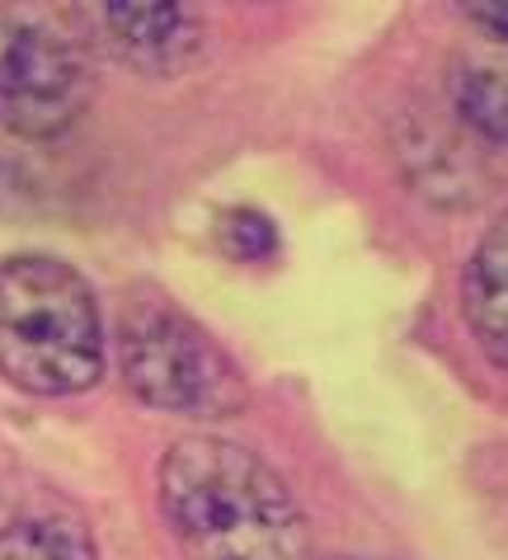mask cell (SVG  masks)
I'll list each match as a JSON object with an SVG mask.
<instances>
[{"label": "cell", "instance_id": "5", "mask_svg": "<svg viewBox=\"0 0 508 560\" xmlns=\"http://www.w3.org/2000/svg\"><path fill=\"white\" fill-rule=\"evenodd\" d=\"M71 24L90 57L132 75H179L203 52L193 0H71Z\"/></svg>", "mask_w": 508, "mask_h": 560}, {"label": "cell", "instance_id": "9", "mask_svg": "<svg viewBox=\"0 0 508 560\" xmlns=\"http://www.w3.org/2000/svg\"><path fill=\"white\" fill-rule=\"evenodd\" d=\"M217 236H222V250L231 259H269L279 250V226H273L259 208H231L222 217Z\"/></svg>", "mask_w": 508, "mask_h": 560}, {"label": "cell", "instance_id": "10", "mask_svg": "<svg viewBox=\"0 0 508 560\" xmlns=\"http://www.w3.org/2000/svg\"><path fill=\"white\" fill-rule=\"evenodd\" d=\"M461 10H466V20H475L485 28L489 38H508V0H457Z\"/></svg>", "mask_w": 508, "mask_h": 560}, {"label": "cell", "instance_id": "1", "mask_svg": "<svg viewBox=\"0 0 508 560\" xmlns=\"http://www.w3.org/2000/svg\"><path fill=\"white\" fill-rule=\"evenodd\" d=\"M156 500L189 560H311V523L292 486L255 447L222 433L165 447Z\"/></svg>", "mask_w": 508, "mask_h": 560}, {"label": "cell", "instance_id": "2", "mask_svg": "<svg viewBox=\"0 0 508 560\" xmlns=\"http://www.w3.org/2000/svg\"><path fill=\"white\" fill-rule=\"evenodd\" d=\"M0 377L43 400L81 396L104 377L99 298L67 259H0Z\"/></svg>", "mask_w": 508, "mask_h": 560}, {"label": "cell", "instance_id": "8", "mask_svg": "<svg viewBox=\"0 0 508 560\" xmlns=\"http://www.w3.org/2000/svg\"><path fill=\"white\" fill-rule=\"evenodd\" d=\"M452 108L461 118V128L485 137V142H504L508 132V100H504V67L499 61H471V67H457L452 75Z\"/></svg>", "mask_w": 508, "mask_h": 560}, {"label": "cell", "instance_id": "6", "mask_svg": "<svg viewBox=\"0 0 508 560\" xmlns=\"http://www.w3.org/2000/svg\"><path fill=\"white\" fill-rule=\"evenodd\" d=\"M0 560H99L85 513L48 480L0 476Z\"/></svg>", "mask_w": 508, "mask_h": 560}, {"label": "cell", "instance_id": "7", "mask_svg": "<svg viewBox=\"0 0 508 560\" xmlns=\"http://www.w3.org/2000/svg\"><path fill=\"white\" fill-rule=\"evenodd\" d=\"M461 316L495 368L508 358V226L495 222L461 273Z\"/></svg>", "mask_w": 508, "mask_h": 560}, {"label": "cell", "instance_id": "11", "mask_svg": "<svg viewBox=\"0 0 508 560\" xmlns=\"http://www.w3.org/2000/svg\"><path fill=\"white\" fill-rule=\"evenodd\" d=\"M339 560H358V556H339Z\"/></svg>", "mask_w": 508, "mask_h": 560}, {"label": "cell", "instance_id": "4", "mask_svg": "<svg viewBox=\"0 0 508 560\" xmlns=\"http://www.w3.org/2000/svg\"><path fill=\"white\" fill-rule=\"evenodd\" d=\"M95 100V57L48 0H0V128L24 142L71 132Z\"/></svg>", "mask_w": 508, "mask_h": 560}, {"label": "cell", "instance_id": "3", "mask_svg": "<svg viewBox=\"0 0 508 560\" xmlns=\"http://www.w3.org/2000/svg\"><path fill=\"white\" fill-rule=\"evenodd\" d=\"M118 372L151 410L184 419H231L250 406V386L231 353L156 288H132L118 302Z\"/></svg>", "mask_w": 508, "mask_h": 560}]
</instances>
